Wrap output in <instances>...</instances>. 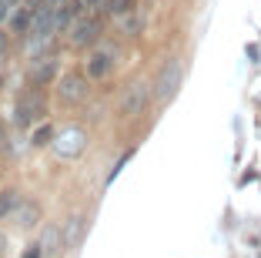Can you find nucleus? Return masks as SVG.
I'll return each instance as SVG.
<instances>
[{"label": "nucleus", "instance_id": "obj_1", "mask_svg": "<svg viewBox=\"0 0 261 258\" xmlns=\"http://www.w3.org/2000/svg\"><path fill=\"white\" fill-rule=\"evenodd\" d=\"M181 81H185V64H181V57H171V61L161 67L158 81H154V98L171 101L177 94V87H181Z\"/></svg>", "mask_w": 261, "mask_h": 258}, {"label": "nucleus", "instance_id": "obj_2", "mask_svg": "<svg viewBox=\"0 0 261 258\" xmlns=\"http://www.w3.org/2000/svg\"><path fill=\"white\" fill-rule=\"evenodd\" d=\"M44 94L40 91H23L20 98H17L14 104V124H20V128H27V124H34L37 118H44Z\"/></svg>", "mask_w": 261, "mask_h": 258}, {"label": "nucleus", "instance_id": "obj_3", "mask_svg": "<svg viewBox=\"0 0 261 258\" xmlns=\"http://www.w3.org/2000/svg\"><path fill=\"white\" fill-rule=\"evenodd\" d=\"M87 148V131L84 128H61L54 134V151L61 158H77Z\"/></svg>", "mask_w": 261, "mask_h": 258}, {"label": "nucleus", "instance_id": "obj_4", "mask_svg": "<svg viewBox=\"0 0 261 258\" xmlns=\"http://www.w3.org/2000/svg\"><path fill=\"white\" fill-rule=\"evenodd\" d=\"M100 37V20L94 14H81L70 24V47H91Z\"/></svg>", "mask_w": 261, "mask_h": 258}, {"label": "nucleus", "instance_id": "obj_5", "mask_svg": "<svg viewBox=\"0 0 261 258\" xmlns=\"http://www.w3.org/2000/svg\"><path fill=\"white\" fill-rule=\"evenodd\" d=\"M151 98H154L151 84H144V81L130 84L127 94H124V101H121V114L124 118H138V114H144V107L151 104Z\"/></svg>", "mask_w": 261, "mask_h": 258}, {"label": "nucleus", "instance_id": "obj_6", "mask_svg": "<svg viewBox=\"0 0 261 258\" xmlns=\"http://www.w3.org/2000/svg\"><path fill=\"white\" fill-rule=\"evenodd\" d=\"M91 77L87 74H61L57 77V94H61V101H70V104H77V101H87V94H91Z\"/></svg>", "mask_w": 261, "mask_h": 258}, {"label": "nucleus", "instance_id": "obj_7", "mask_svg": "<svg viewBox=\"0 0 261 258\" xmlns=\"http://www.w3.org/2000/svg\"><path fill=\"white\" fill-rule=\"evenodd\" d=\"M57 57L54 54H44V57H31V67H27V77H31L34 87H47V84L57 81Z\"/></svg>", "mask_w": 261, "mask_h": 258}, {"label": "nucleus", "instance_id": "obj_8", "mask_svg": "<svg viewBox=\"0 0 261 258\" xmlns=\"http://www.w3.org/2000/svg\"><path fill=\"white\" fill-rule=\"evenodd\" d=\"M111 71H114V51H108V47H100V51L87 54V77L100 81V77H108Z\"/></svg>", "mask_w": 261, "mask_h": 258}, {"label": "nucleus", "instance_id": "obj_9", "mask_svg": "<svg viewBox=\"0 0 261 258\" xmlns=\"http://www.w3.org/2000/svg\"><path fill=\"white\" fill-rule=\"evenodd\" d=\"M84 215H70L67 221H64V248H77V245H81V238H84Z\"/></svg>", "mask_w": 261, "mask_h": 258}, {"label": "nucleus", "instance_id": "obj_10", "mask_svg": "<svg viewBox=\"0 0 261 258\" xmlns=\"http://www.w3.org/2000/svg\"><path fill=\"white\" fill-rule=\"evenodd\" d=\"M37 218H40V205H37V201H20L17 212H14L17 228H34V225H37Z\"/></svg>", "mask_w": 261, "mask_h": 258}, {"label": "nucleus", "instance_id": "obj_11", "mask_svg": "<svg viewBox=\"0 0 261 258\" xmlns=\"http://www.w3.org/2000/svg\"><path fill=\"white\" fill-rule=\"evenodd\" d=\"M40 248H44V255H57V251H64V231L57 225H47L44 235H40Z\"/></svg>", "mask_w": 261, "mask_h": 258}, {"label": "nucleus", "instance_id": "obj_12", "mask_svg": "<svg viewBox=\"0 0 261 258\" xmlns=\"http://www.w3.org/2000/svg\"><path fill=\"white\" fill-rule=\"evenodd\" d=\"M7 24H10L14 34H23V37H27V34H31V24H34V7H17Z\"/></svg>", "mask_w": 261, "mask_h": 258}, {"label": "nucleus", "instance_id": "obj_13", "mask_svg": "<svg viewBox=\"0 0 261 258\" xmlns=\"http://www.w3.org/2000/svg\"><path fill=\"white\" fill-rule=\"evenodd\" d=\"M20 201H23V198H20V191H17V188H0V221L14 218V212H17Z\"/></svg>", "mask_w": 261, "mask_h": 258}, {"label": "nucleus", "instance_id": "obj_14", "mask_svg": "<svg viewBox=\"0 0 261 258\" xmlns=\"http://www.w3.org/2000/svg\"><path fill=\"white\" fill-rule=\"evenodd\" d=\"M121 27L127 34H141V27H144V17H141V10L134 7V10H127V14L121 17Z\"/></svg>", "mask_w": 261, "mask_h": 258}, {"label": "nucleus", "instance_id": "obj_15", "mask_svg": "<svg viewBox=\"0 0 261 258\" xmlns=\"http://www.w3.org/2000/svg\"><path fill=\"white\" fill-rule=\"evenodd\" d=\"M54 134H57V131L50 128V124H40V128L31 134V145H34V148H47L50 141H54Z\"/></svg>", "mask_w": 261, "mask_h": 258}, {"label": "nucleus", "instance_id": "obj_16", "mask_svg": "<svg viewBox=\"0 0 261 258\" xmlns=\"http://www.w3.org/2000/svg\"><path fill=\"white\" fill-rule=\"evenodd\" d=\"M104 4H108V14H114V17H124L127 14V10H134V0H104Z\"/></svg>", "mask_w": 261, "mask_h": 258}, {"label": "nucleus", "instance_id": "obj_17", "mask_svg": "<svg viewBox=\"0 0 261 258\" xmlns=\"http://www.w3.org/2000/svg\"><path fill=\"white\" fill-rule=\"evenodd\" d=\"M17 7H20V0H0V24H4V20H10Z\"/></svg>", "mask_w": 261, "mask_h": 258}, {"label": "nucleus", "instance_id": "obj_18", "mask_svg": "<svg viewBox=\"0 0 261 258\" xmlns=\"http://www.w3.org/2000/svg\"><path fill=\"white\" fill-rule=\"evenodd\" d=\"M20 258H44V248H40V242H31L27 248H23Z\"/></svg>", "mask_w": 261, "mask_h": 258}, {"label": "nucleus", "instance_id": "obj_19", "mask_svg": "<svg viewBox=\"0 0 261 258\" xmlns=\"http://www.w3.org/2000/svg\"><path fill=\"white\" fill-rule=\"evenodd\" d=\"M7 54V31H0V57Z\"/></svg>", "mask_w": 261, "mask_h": 258}, {"label": "nucleus", "instance_id": "obj_20", "mask_svg": "<svg viewBox=\"0 0 261 258\" xmlns=\"http://www.w3.org/2000/svg\"><path fill=\"white\" fill-rule=\"evenodd\" d=\"M7 148V134H4V128H0V151Z\"/></svg>", "mask_w": 261, "mask_h": 258}, {"label": "nucleus", "instance_id": "obj_21", "mask_svg": "<svg viewBox=\"0 0 261 258\" xmlns=\"http://www.w3.org/2000/svg\"><path fill=\"white\" fill-rule=\"evenodd\" d=\"M27 4H44V0H27Z\"/></svg>", "mask_w": 261, "mask_h": 258}]
</instances>
